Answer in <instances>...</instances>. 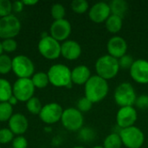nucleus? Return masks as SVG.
I'll list each match as a JSON object with an SVG mask.
<instances>
[{
  "label": "nucleus",
  "instance_id": "f257e3e1",
  "mask_svg": "<svg viewBox=\"0 0 148 148\" xmlns=\"http://www.w3.org/2000/svg\"><path fill=\"white\" fill-rule=\"evenodd\" d=\"M109 91L108 81L102 79L97 75H92L84 85L85 97L91 102L97 103L104 100Z\"/></svg>",
  "mask_w": 148,
  "mask_h": 148
},
{
  "label": "nucleus",
  "instance_id": "f03ea898",
  "mask_svg": "<svg viewBox=\"0 0 148 148\" xmlns=\"http://www.w3.org/2000/svg\"><path fill=\"white\" fill-rule=\"evenodd\" d=\"M49 83L56 88H71L72 79H71V69L61 63L52 65L47 72Z\"/></svg>",
  "mask_w": 148,
  "mask_h": 148
},
{
  "label": "nucleus",
  "instance_id": "7ed1b4c3",
  "mask_svg": "<svg viewBox=\"0 0 148 148\" xmlns=\"http://www.w3.org/2000/svg\"><path fill=\"white\" fill-rule=\"evenodd\" d=\"M120 69L118 59L108 54L101 56L95 62V71L97 75L106 81L114 78L118 75Z\"/></svg>",
  "mask_w": 148,
  "mask_h": 148
},
{
  "label": "nucleus",
  "instance_id": "20e7f679",
  "mask_svg": "<svg viewBox=\"0 0 148 148\" xmlns=\"http://www.w3.org/2000/svg\"><path fill=\"white\" fill-rule=\"evenodd\" d=\"M115 103L120 107H132L134 106L137 95L134 86L129 82L121 83L114 91V95Z\"/></svg>",
  "mask_w": 148,
  "mask_h": 148
},
{
  "label": "nucleus",
  "instance_id": "39448f33",
  "mask_svg": "<svg viewBox=\"0 0 148 148\" xmlns=\"http://www.w3.org/2000/svg\"><path fill=\"white\" fill-rule=\"evenodd\" d=\"M122 145L127 148H140L145 142V135L142 130L135 126L121 129L119 133Z\"/></svg>",
  "mask_w": 148,
  "mask_h": 148
},
{
  "label": "nucleus",
  "instance_id": "423d86ee",
  "mask_svg": "<svg viewBox=\"0 0 148 148\" xmlns=\"http://www.w3.org/2000/svg\"><path fill=\"white\" fill-rule=\"evenodd\" d=\"M37 49L41 56L48 60H56L61 56V43L50 35L41 37Z\"/></svg>",
  "mask_w": 148,
  "mask_h": 148
},
{
  "label": "nucleus",
  "instance_id": "0eeeda50",
  "mask_svg": "<svg viewBox=\"0 0 148 148\" xmlns=\"http://www.w3.org/2000/svg\"><path fill=\"white\" fill-rule=\"evenodd\" d=\"M61 121L64 128L71 132H76L82 128L84 118L82 113L77 108H69L63 110Z\"/></svg>",
  "mask_w": 148,
  "mask_h": 148
},
{
  "label": "nucleus",
  "instance_id": "6e6552de",
  "mask_svg": "<svg viewBox=\"0 0 148 148\" xmlns=\"http://www.w3.org/2000/svg\"><path fill=\"white\" fill-rule=\"evenodd\" d=\"M12 71L17 78H31L35 74V65L28 56H16L12 59Z\"/></svg>",
  "mask_w": 148,
  "mask_h": 148
},
{
  "label": "nucleus",
  "instance_id": "1a4fd4ad",
  "mask_svg": "<svg viewBox=\"0 0 148 148\" xmlns=\"http://www.w3.org/2000/svg\"><path fill=\"white\" fill-rule=\"evenodd\" d=\"M21 30V22L11 14L0 18V38L3 40L16 37Z\"/></svg>",
  "mask_w": 148,
  "mask_h": 148
},
{
  "label": "nucleus",
  "instance_id": "9d476101",
  "mask_svg": "<svg viewBox=\"0 0 148 148\" xmlns=\"http://www.w3.org/2000/svg\"><path fill=\"white\" fill-rule=\"evenodd\" d=\"M13 95L18 101L27 102L29 99L34 97L35 89L30 78H17L12 85Z\"/></svg>",
  "mask_w": 148,
  "mask_h": 148
},
{
  "label": "nucleus",
  "instance_id": "9b49d317",
  "mask_svg": "<svg viewBox=\"0 0 148 148\" xmlns=\"http://www.w3.org/2000/svg\"><path fill=\"white\" fill-rule=\"evenodd\" d=\"M63 110L64 109L60 104L56 102H50L42 106L39 117L43 123L52 125L61 121Z\"/></svg>",
  "mask_w": 148,
  "mask_h": 148
},
{
  "label": "nucleus",
  "instance_id": "f8f14e48",
  "mask_svg": "<svg viewBox=\"0 0 148 148\" xmlns=\"http://www.w3.org/2000/svg\"><path fill=\"white\" fill-rule=\"evenodd\" d=\"M138 118V113L134 106L120 108L116 114V123L121 129L134 126Z\"/></svg>",
  "mask_w": 148,
  "mask_h": 148
},
{
  "label": "nucleus",
  "instance_id": "ddd939ff",
  "mask_svg": "<svg viewBox=\"0 0 148 148\" xmlns=\"http://www.w3.org/2000/svg\"><path fill=\"white\" fill-rule=\"evenodd\" d=\"M72 31L71 23L67 19L56 20L51 23L49 32L50 36L56 41L65 42L68 40Z\"/></svg>",
  "mask_w": 148,
  "mask_h": 148
},
{
  "label": "nucleus",
  "instance_id": "4468645a",
  "mask_svg": "<svg viewBox=\"0 0 148 148\" xmlns=\"http://www.w3.org/2000/svg\"><path fill=\"white\" fill-rule=\"evenodd\" d=\"M111 15V10L108 3L98 2L89 8L88 16L90 20L95 23H102Z\"/></svg>",
  "mask_w": 148,
  "mask_h": 148
},
{
  "label": "nucleus",
  "instance_id": "2eb2a0df",
  "mask_svg": "<svg viewBox=\"0 0 148 148\" xmlns=\"http://www.w3.org/2000/svg\"><path fill=\"white\" fill-rule=\"evenodd\" d=\"M129 72L132 79L135 82L148 84V61L145 59L135 60Z\"/></svg>",
  "mask_w": 148,
  "mask_h": 148
},
{
  "label": "nucleus",
  "instance_id": "dca6fc26",
  "mask_svg": "<svg viewBox=\"0 0 148 148\" xmlns=\"http://www.w3.org/2000/svg\"><path fill=\"white\" fill-rule=\"evenodd\" d=\"M107 49L109 56L116 59H120L127 54V42L123 37L120 36H114L108 40Z\"/></svg>",
  "mask_w": 148,
  "mask_h": 148
},
{
  "label": "nucleus",
  "instance_id": "f3484780",
  "mask_svg": "<svg viewBox=\"0 0 148 148\" xmlns=\"http://www.w3.org/2000/svg\"><path fill=\"white\" fill-rule=\"evenodd\" d=\"M82 55V47L75 40H67L61 44V56L69 60L75 61Z\"/></svg>",
  "mask_w": 148,
  "mask_h": 148
},
{
  "label": "nucleus",
  "instance_id": "a211bd4d",
  "mask_svg": "<svg viewBox=\"0 0 148 148\" xmlns=\"http://www.w3.org/2000/svg\"><path fill=\"white\" fill-rule=\"evenodd\" d=\"M10 130L14 134V135H23L25 134L29 127V121L25 115L23 114H14L8 121Z\"/></svg>",
  "mask_w": 148,
  "mask_h": 148
},
{
  "label": "nucleus",
  "instance_id": "6ab92c4d",
  "mask_svg": "<svg viewBox=\"0 0 148 148\" xmlns=\"http://www.w3.org/2000/svg\"><path fill=\"white\" fill-rule=\"evenodd\" d=\"M91 76V71L86 65H78L71 70L72 83L75 85H85Z\"/></svg>",
  "mask_w": 148,
  "mask_h": 148
},
{
  "label": "nucleus",
  "instance_id": "aec40b11",
  "mask_svg": "<svg viewBox=\"0 0 148 148\" xmlns=\"http://www.w3.org/2000/svg\"><path fill=\"white\" fill-rule=\"evenodd\" d=\"M111 14L123 18L128 10V3L125 0H113L108 3Z\"/></svg>",
  "mask_w": 148,
  "mask_h": 148
},
{
  "label": "nucleus",
  "instance_id": "412c9836",
  "mask_svg": "<svg viewBox=\"0 0 148 148\" xmlns=\"http://www.w3.org/2000/svg\"><path fill=\"white\" fill-rule=\"evenodd\" d=\"M122 24H123L122 17L113 14H111L109 17L107 19V21L105 22L107 29L112 34H116L120 32L122 28Z\"/></svg>",
  "mask_w": 148,
  "mask_h": 148
},
{
  "label": "nucleus",
  "instance_id": "4be33fe9",
  "mask_svg": "<svg viewBox=\"0 0 148 148\" xmlns=\"http://www.w3.org/2000/svg\"><path fill=\"white\" fill-rule=\"evenodd\" d=\"M12 95L13 88L11 83L4 78H0V102H7Z\"/></svg>",
  "mask_w": 148,
  "mask_h": 148
},
{
  "label": "nucleus",
  "instance_id": "5701e85b",
  "mask_svg": "<svg viewBox=\"0 0 148 148\" xmlns=\"http://www.w3.org/2000/svg\"><path fill=\"white\" fill-rule=\"evenodd\" d=\"M32 83L36 88H44L49 84V80L47 73L45 72H37L35 73L30 78Z\"/></svg>",
  "mask_w": 148,
  "mask_h": 148
},
{
  "label": "nucleus",
  "instance_id": "b1692460",
  "mask_svg": "<svg viewBox=\"0 0 148 148\" xmlns=\"http://www.w3.org/2000/svg\"><path fill=\"white\" fill-rule=\"evenodd\" d=\"M122 146L121 136L117 133H112L108 134L105 138L102 145L104 148H121Z\"/></svg>",
  "mask_w": 148,
  "mask_h": 148
},
{
  "label": "nucleus",
  "instance_id": "393cba45",
  "mask_svg": "<svg viewBox=\"0 0 148 148\" xmlns=\"http://www.w3.org/2000/svg\"><path fill=\"white\" fill-rule=\"evenodd\" d=\"M13 107L8 102H0V122L9 121L13 115Z\"/></svg>",
  "mask_w": 148,
  "mask_h": 148
},
{
  "label": "nucleus",
  "instance_id": "a878e982",
  "mask_svg": "<svg viewBox=\"0 0 148 148\" xmlns=\"http://www.w3.org/2000/svg\"><path fill=\"white\" fill-rule=\"evenodd\" d=\"M26 108L30 114L39 115V114L42 108V105L41 101L37 97L34 96L26 102Z\"/></svg>",
  "mask_w": 148,
  "mask_h": 148
},
{
  "label": "nucleus",
  "instance_id": "bb28decb",
  "mask_svg": "<svg viewBox=\"0 0 148 148\" xmlns=\"http://www.w3.org/2000/svg\"><path fill=\"white\" fill-rule=\"evenodd\" d=\"M12 71V59L6 54L0 56V75H6Z\"/></svg>",
  "mask_w": 148,
  "mask_h": 148
},
{
  "label": "nucleus",
  "instance_id": "cd10ccee",
  "mask_svg": "<svg viewBox=\"0 0 148 148\" xmlns=\"http://www.w3.org/2000/svg\"><path fill=\"white\" fill-rule=\"evenodd\" d=\"M71 9L77 14H83L89 9V4L86 0H74L71 3Z\"/></svg>",
  "mask_w": 148,
  "mask_h": 148
},
{
  "label": "nucleus",
  "instance_id": "c85d7f7f",
  "mask_svg": "<svg viewBox=\"0 0 148 148\" xmlns=\"http://www.w3.org/2000/svg\"><path fill=\"white\" fill-rule=\"evenodd\" d=\"M50 13H51V16L55 21L56 20H61V19H64L65 15H66V10L62 4L55 3L51 7Z\"/></svg>",
  "mask_w": 148,
  "mask_h": 148
},
{
  "label": "nucleus",
  "instance_id": "c756f323",
  "mask_svg": "<svg viewBox=\"0 0 148 148\" xmlns=\"http://www.w3.org/2000/svg\"><path fill=\"white\" fill-rule=\"evenodd\" d=\"M93 102H91L88 98H86L85 96L82 97L81 99H79V101H77V107L76 108L81 112V113H87L88 111L91 110V108H93Z\"/></svg>",
  "mask_w": 148,
  "mask_h": 148
},
{
  "label": "nucleus",
  "instance_id": "7c9ffc66",
  "mask_svg": "<svg viewBox=\"0 0 148 148\" xmlns=\"http://www.w3.org/2000/svg\"><path fill=\"white\" fill-rule=\"evenodd\" d=\"M12 3L10 0H0V18L11 15Z\"/></svg>",
  "mask_w": 148,
  "mask_h": 148
},
{
  "label": "nucleus",
  "instance_id": "2f4dec72",
  "mask_svg": "<svg viewBox=\"0 0 148 148\" xmlns=\"http://www.w3.org/2000/svg\"><path fill=\"white\" fill-rule=\"evenodd\" d=\"M134 61L135 60H134V58H133V56L131 55L126 54L125 56H123L122 57L118 59L120 69H129L130 70V69L133 66Z\"/></svg>",
  "mask_w": 148,
  "mask_h": 148
},
{
  "label": "nucleus",
  "instance_id": "473e14b6",
  "mask_svg": "<svg viewBox=\"0 0 148 148\" xmlns=\"http://www.w3.org/2000/svg\"><path fill=\"white\" fill-rule=\"evenodd\" d=\"M14 140V134L10 128L0 129V144H8Z\"/></svg>",
  "mask_w": 148,
  "mask_h": 148
},
{
  "label": "nucleus",
  "instance_id": "72a5a7b5",
  "mask_svg": "<svg viewBox=\"0 0 148 148\" xmlns=\"http://www.w3.org/2000/svg\"><path fill=\"white\" fill-rule=\"evenodd\" d=\"M2 47L4 52L11 53V52H14L17 49V42L14 38L5 39L2 41Z\"/></svg>",
  "mask_w": 148,
  "mask_h": 148
},
{
  "label": "nucleus",
  "instance_id": "f704fd0d",
  "mask_svg": "<svg viewBox=\"0 0 148 148\" xmlns=\"http://www.w3.org/2000/svg\"><path fill=\"white\" fill-rule=\"evenodd\" d=\"M28 141L23 135H18L12 140V148H27Z\"/></svg>",
  "mask_w": 148,
  "mask_h": 148
},
{
  "label": "nucleus",
  "instance_id": "c9c22d12",
  "mask_svg": "<svg viewBox=\"0 0 148 148\" xmlns=\"http://www.w3.org/2000/svg\"><path fill=\"white\" fill-rule=\"evenodd\" d=\"M134 106L140 109H147L148 108V95H141L137 96Z\"/></svg>",
  "mask_w": 148,
  "mask_h": 148
},
{
  "label": "nucleus",
  "instance_id": "e433bc0d",
  "mask_svg": "<svg viewBox=\"0 0 148 148\" xmlns=\"http://www.w3.org/2000/svg\"><path fill=\"white\" fill-rule=\"evenodd\" d=\"M80 138L83 141H89L94 140L95 138V133L90 128H83L80 130Z\"/></svg>",
  "mask_w": 148,
  "mask_h": 148
},
{
  "label": "nucleus",
  "instance_id": "4c0bfd02",
  "mask_svg": "<svg viewBox=\"0 0 148 148\" xmlns=\"http://www.w3.org/2000/svg\"><path fill=\"white\" fill-rule=\"evenodd\" d=\"M24 8V5L23 3V1H15L12 3V11L19 13L21 12Z\"/></svg>",
  "mask_w": 148,
  "mask_h": 148
},
{
  "label": "nucleus",
  "instance_id": "58836bf2",
  "mask_svg": "<svg viewBox=\"0 0 148 148\" xmlns=\"http://www.w3.org/2000/svg\"><path fill=\"white\" fill-rule=\"evenodd\" d=\"M38 3L37 0H24L23 1V3L24 6H32V5H35Z\"/></svg>",
  "mask_w": 148,
  "mask_h": 148
},
{
  "label": "nucleus",
  "instance_id": "ea45409f",
  "mask_svg": "<svg viewBox=\"0 0 148 148\" xmlns=\"http://www.w3.org/2000/svg\"><path fill=\"white\" fill-rule=\"evenodd\" d=\"M10 105H11L12 107L13 106H16V104H17V102H18V100L14 96V95H12L10 99H9V101H7Z\"/></svg>",
  "mask_w": 148,
  "mask_h": 148
},
{
  "label": "nucleus",
  "instance_id": "a19ab883",
  "mask_svg": "<svg viewBox=\"0 0 148 148\" xmlns=\"http://www.w3.org/2000/svg\"><path fill=\"white\" fill-rule=\"evenodd\" d=\"M3 47H2V41H0V56L3 55Z\"/></svg>",
  "mask_w": 148,
  "mask_h": 148
},
{
  "label": "nucleus",
  "instance_id": "79ce46f5",
  "mask_svg": "<svg viewBox=\"0 0 148 148\" xmlns=\"http://www.w3.org/2000/svg\"><path fill=\"white\" fill-rule=\"evenodd\" d=\"M92 148H104L102 146H95V147H94Z\"/></svg>",
  "mask_w": 148,
  "mask_h": 148
},
{
  "label": "nucleus",
  "instance_id": "37998d69",
  "mask_svg": "<svg viewBox=\"0 0 148 148\" xmlns=\"http://www.w3.org/2000/svg\"><path fill=\"white\" fill-rule=\"evenodd\" d=\"M73 148H85V147H73Z\"/></svg>",
  "mask_w": 148,
  "mask_h": 148
},
{
  "label": "nucleus",
  "instance_id": "c03bdc74",
  "mask_svg": "<svg viewBox=\"0 0 148 148\" xmlns=\"http://www.w3.org/2000/svg\"><path fill=\"white\" fill-rule=\"evenodd\" d=\"M9 148H12V147H9Z\"/></svg>",
  "mask_w": 148,
  "mask_h": 148
},
{
  "label": "nucleus",
  "instance_id": "a18cd8bd",
  "mask_svg": "<svg viewBox=\"0 0 148 148\" xmlns=\"http://www.w3.org/2000/svg\"><path fill=\"white\" fill-rule=\"evenodd\" d=\"M0 148H1V146H0Z\"/></svg>",
  "mask_w": 148,
  "mask_h": 148
}]
</instances>
